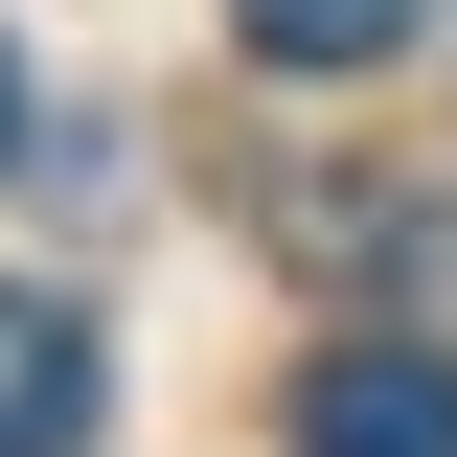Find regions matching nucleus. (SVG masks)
Segmentation results:
<instances>
[{"instance_id": "1", "label": "nucleus", "mask_w": 457, "mask_h": 457, "mask_svg": "<svg viewBox=\"0 0 457 457\" xmlns=\"http://www.w3.org/2000/svg\"><path fill=\"white\" fill-rule=\"evenodd\" d=\"M297 457H457V366L435 343H320L297 366Z\"/></svg>"}, {"instance_id": "2", "label": "nucleus", "mask_w": 457, "mask_h": 457, "mask_svg": "<svg viewBox=\"0 0 457 457\" xmlns=\"http://www.w3.org/2000/svg\"><path fill=\"white\" fill-rule=\"evenodd\" d=\"M0 457H92V320L0 275Z\"/></svg>"}, {"instance_id": "3", "label": "nucleus", "mask_w": 457, "mask_h": 457, "mask_svg": "<svg viewBox=\"0 0 457 457\" xmlns=\"http://www.w3.org/2000/svg\"><path fill=\"white\" fill-rule=\"evenodd\" d=\"M411 23H435V0H228V46H252V69H389Z\"/></svg>"}, {"instance_id": "4", "label": "nucleus", "mask_w": 457, "mask_h": 457, "mask_svg": "<svg viewBox=\"0 0 457 457\" xmlns=\"http://www.w3.org/2000/svg\"><path fill=\"white\" fill-rule=\"evenodd\" d=\"M0 161H23V46H0Z\"/></svg>"}]
</instances>
